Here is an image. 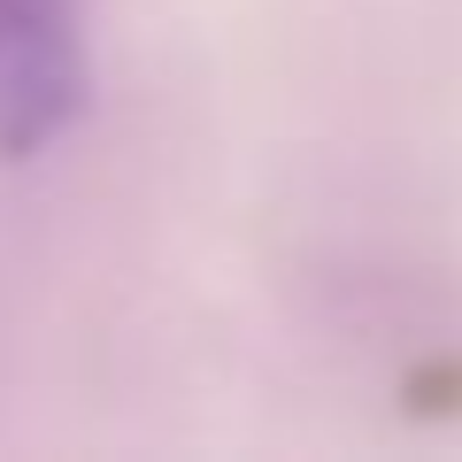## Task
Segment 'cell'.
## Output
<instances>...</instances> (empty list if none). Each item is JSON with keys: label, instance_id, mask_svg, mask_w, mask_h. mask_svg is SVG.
<instances>
[{"label": "cell", "instance_id": "6da1fadb", "mask_svg": "<svg viewBox=\"0 0 462 462\" xmlns=\"http://www.w3.org/2000/svg\"><path fill=\"white\" fill-rule=\"evenodd\" d=\"M85 108L78 0H0V162H32Z\"/></svg>", "mask_w": 462, "mask_h": 462}]
</instances>
